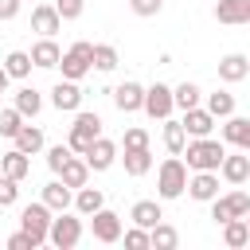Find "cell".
Returning a JSON list of instances; mask_svg holds the SVG:
<instances>
[{"label":"cell","instance_id":"1","mask_svg":"<svg viewBox=\"0 0 250 250\" xmlns=\"http://www.w3.org/2000/svg\"><path fill=\"white\" fill-rule=\"evenodd\" d=\"M223 141H211V137H191L184 148H180V156H188V168L191 172H215L219 168V160H223Z\"/></svg>","mask_w":250,"mask_h":250},{"label":"cell","instance_id":"2","mask_svg":"<svg viewBox=\"0 0 250 250\" xmlns=\"http://www.w3.org/2000/svg\"><path fill=\"white\" fill-rule=\"evenodd\" d=\"M188 188V164L180 156H168L160 168H156V195L160 199H180Z\"/></svg>","mask_w":250,"mask_h":250},{"label":"cell","instance_id":"3","mask_svg":"<svg viewBox=\"0 0 250 250\" xmlns=\"http://www.w3.org/2000/svg\"><path fill=\"white\" fill-rule=\"evenodd\" d=\"M47 242L59 250H74L82 242V215L78 211L70 215V207L59 211V219H51V227H47Z\"/></svg>","mask_w":250,"mask_h":250},{"label":"cell","instance_id":"4","mask_svg":"<svg viewBox=\"0 0 250 250\" xmlns=\"http://www.w3.org/2000/svg\"><path fill=\"white\" fill-rule=\"evenodd\" d=\"M94 137H102V117H98V113H82V109H74V125H70V133H66V148L82 156V152L90 148Z\"/></svg>","mask_w":250,"mask_h":250},{"label":"cell","instance_id":"5","mask_svg":"<svg viewBox=\"0 0 250 250\" xmlns=\"http://www.w3.org/2000/svg\"><path fill=\"white\" fill-rule=\"evenodd\" d=\"M90 51H94V43H86V39H78L70 51H62L59 55V66H62V78H70V82H82L94 66H90Z\"/></svg>","mask_w":250,"mask_h":250},{"label":"cell","instance_id":"6","mask_svg":"<svg viewBox=\"0 0 250 250\" xmlns=\"http://www.w3.org/2000/svg\"><path fill=\"white\" fill-rule=\"evenodd\" d=\"M250 215V195L242 188L227 191V195H215L211 199V219L215 223H227V219H246Z\"/></svg>","mask_w":250,"mask_h":250},{"label":"cell","instance_id":"7","mask_svg":"<svg viewBox=\"0 0 250 250\" xmlns=\"http://www.w3.org/2000/svg\"><path fill=\"white\" fill-rule=\"evenodd\" d=\"M47 227H51V207H47L43 199H39V203H27V207L20 211V230H27L35 246L47 242Z\"/></svg>","mask_w":250,"mask_h":250},{"label":"cell","instance_id":"8","mask_svg":"<svg viewBox=\"0 0 250 250\" xmlns=\"http://www.w3.org/2000/svg\"><path fill=\"white\" fill-rule=\"evenodd\" d=\"M90 219V234H94V242H121V215L117 211H109V207H98L94 215H86Z\"/></svg>","mask_w":250,"mask_h":250},{"label":"cell","instance_id":"9","mask_svg":"<svg viewBox=\"0 0 250 250\" xmlns=\"http://www.w3.org/2000/svg\"><path fill=\"white\" fill-rule=\"evenodd\" d=\"M141 109L152 117V121H164V117H172V86H164V82H152L148 90H145V98H141Z\"/></svg>","mask_w":250,"mask_h":250},{"label":"cell","instance_id":"10","mask_svg":"<svg viewBox=\"0 0 250 250\" xmlns=\"http://www.w3.org/2000/svg\"><path fill=\"white\" fill-rule=\"evenodd\" d=\"M230 188H242L246 180H250V156H246V148H238V152H223V160H219V168H215Z\"/></svg>","mask_w":250,"mask_h":250},{"label":"cell","instance_id":"11","mask_svg":"<svg viewBox=\"0 0 250 250\" xmlns=\"http://www.w3.org/2000/svg\"><path fill=\"white\" fill-rule=\"evenodd\" d=\"M82 160H86L90 172H105V168H113V160H117V145H113L109 137H94L90 148L82 152Z\"/></svg>","mask_w":250,"mask_h":250},{"label":"cell","instance_id":"12","mask_svg":"<svg viewBox=\"0 0 250 250\" xmlns=\"http://www.w3.org/2000/svg\"><path fill=\"white\" fill-rule=\"evenodd\" d=\"M195 203H211L215 195H219V172H195V176H188V188H184Z\"/></svg>","mask_w":250,"mask_h":250},{"label":"cell","instance_id":"13","mask_svg":"<svg viewBox=\"0 0 250 250\" xmlns=\"http://www.w3.org/2000/svg\"><path fill=\"white\" fill-rule=\"evenodd\" d=\"M51 105H55L59 113H74V109L82 105V90H78V82H70V78L55 82V90H51Z\"/></svg>","mask_w":250,"mask_h":250},{"label":"cell","instance_id":"14","mask_svg":"<svg viewBox=\"0 0 250 250\" xmlns=\"http://www.w3.org/2000/svg\"><path fill=\"white\" fill-rule=\"evenodd\" d=\"M180 125H184V133H188V137H211V129H215V117H211L203 105H191V109H184Z\"/></svg>","mask_w":250,"mask_h":250},{"label":"cell","instance_id":"15","mask_svg":"<svg viewBox=\"0 0 250 250\" xmlns=\"http://www.w3.org/2000/svg\"><path fill=\"white\" fill-rule=\"evenodd\" d=\"M223 141L234 145V148H250V117L227 113V121H223Z\"/></svg>","mask_w":250,"mask_h":250},{"label":"cell","instance_id":"16","mask_svg":"<svg viewBox=\"0 0 250 250\" xmlns=\"http://www.w3.org/2000/svg\"><path fill=\"white\" fill-rule=\"evenodd\" d=\"M215 20L227 23V27L250 23V0H219V4H215Z\"/></svg>","mask_w":250,"mask_h":250},{"label":"cell","instance_id":"17","mask_svg":"<svg viewBox=\"0 0 250 250\" xmlns=\"http://www.w3.org/2000/svg\"><path fill=\"white\" fill-rule=\"evenodd\" d=\"M109 94H113V105H117L121 113H137V109H141V98H145V86H141V82H121V86H113Z\"/></svg>","mask_w":250,"mask_h":250},{"label":"cell","instance_id":"18","mask_svg":"<svg viewBox=\"0 0 250 250\" xmlns=\"http://www.w3.org/2000/svg\"><path fill=\"white\" fill-rule=\"evenodd\" d=\"M59 27H62V20H59L55 4H35V8H31V31H39V35H55Z\"/></svg>","mask_w":250,"mask_h":250},{"label":"cell","instance_id":"19","mask_svg":"<svg viewBox=\"0 0 250 250\" xmlns=\"http://www.w3.org/2000/svg\"><path fill=\"white\" fill-rule=\"evenodd\" d=\"M27 55H31V66H43V70H51V66H59V55H62V51H59L55 35H43V39H39V43H35Z\"/></svg>","mask_w":250,"mask_h":250},{"label":"cell","instance_id":"20","mask_svg":"<svg viewBox=\"0 0 250 250\" xmlns=\"http://www.w3.org/2000/svg\"><path fill=\"white\" fill-rule=\"evenodd\" d=\"M59 180H62L70 191H74V188H82V184L90 180V168H86V160H82L78 152H70V156H66V164L59 168Z\"/></svg>","mask_w":250,"mask_h":250},{"label":"cell","instance_id":"21","mask_svg":"<svg viewBox=\"0 0 250 250\" xmlns=\"http://www.w3.org/2000/svg\"><path fill=\"white\" fill-rule=\"evenodd\" d=\"M70 207H74V211L86 219V215H94L98 207H105V195H102V188H86V184H82V188H74Z\"/></svg>","mask_w":250,"mask_h":250},{"label":"cell","instance_id":"22","mask_svg":"<svg viewBox=\"0 0 250 250\" xmlns=\"http://www.w3.org/2000/svg\"><path fill=\"white\" fill-rule=\"evenodd\" d=\"M246 74H250V59H246V55H238V51H234V55H227V59L219 62V78H223L227 86L242 82Z\"/></svg>","mask_w":250,"mask_h":250},{"label":"cell","instance_id":"23","mask_svg":"<svg viewBox=\"0 0 250 250\" xmlns=\"http://www.w3.org/2000/svg\"><path fill=\"white\" fill-rule=\"evenodd\" d=\"M129 219H133V227H152V223H160L164 219V211H160V203L156 199H137L133 207H129Z\"/></svg>","mask_w":250,"mask_h":250},{"label":"cell","instance_id":"24","mask_svg":"<svg viewBox=\"0 0 250 250\" xmlns=\"http://www.w3.org/2000/svg\"><path fill=\"white\" fill-rule=\"evenodd\" d=\"M27 172H31V160H27V152L12 148V152H4V156H0V176H12V180H27Z\"/></svg>","mask_w":250,"mask_h":250},{"label":"cell","instance_id":"25","mask_svg":"<svg viewBox=\"0 0 250 250\" xmlns=\"http://www.w3.org/2000/svg\"><path fill=\"white\" fill-rule=\"evenodd\" d=\"M70 199H74V191H70L62 180H51V184L43 188V203H47L55 215H59V211H66V207H70Z\"/></svg>","mask_w":250,"mask_h":250},{"label":"cell","instance_id":"26","mask_svg":"<svg viewBox=\"0 0 250 250\" xmlns=\"http://www.w3.org/2000/svg\"><path fill=\"white\" fill-rule=\"evenodd\" d=\"M176 242H180V234H176L172 223L160 219V223L148 227V246H152V250H176Z\"/></svg>","mask_w":250,"mask_h":250},{"label":"cell","instance_id":"27","mask_svg":"<svg viewBox=\"0 0 250 250\" xmlns=\"http://www.w3.org/2000/svg\"><path fill=\"white\" fill-rule=\"evenodd\" d=\"M12 141H16V148L27 152V156L43 152V129H39V125H20V133H16Z\"/></svg>","mask_w":250,"mask_h":250},{"label":"cell","instance_id":"28","mask_svg":"<svg viewBox=\"0 0 250 250\" xmlns=\"http://www.w3.org/2000/svg\"><path fill=\"white\" fill-rule=\"evenodd\" d=\"M121 164H125V176H145L148 168H152V152L148 148H125V156H121Z\"/></svg>","mask_w":250,"mask_h":250},{"label":"cell","instance_id":"29","mask_svg":"<svg viewBox=\"0 0 250 250\" xmlns=\"http://www.w3.org/2000/svg\"><path fill=\"white\" fill-rule=\"evenodd\" d=\"M223 242H227L230 250L246 246V242H250V223H246V219H227V223H223Z\"/></svg>","mask_w":250,"mask_h":250},{"label":"cell","instance_id":"30","mask_svg":"<svg viewBox=\"0 0 250 250\" xmlns=\"http://www.w3.org/2000/svg\"><path fill=\"white\" fill-rule=\"evenodd\" d=\"M16 109H20V117H35V113L43 109V98H39V90H35V86H23V90H16Z\"/></svg>","mask_w":250,"mask_h":250},{"label":"cell","instance_id":"31","mask_svg":"<svg viewBox=\"0 0 250 250\" xmlns=\"http://www.w3.org/2000/svg\"><path fill=\"white\" fill-rule=\"evenodd\" d=\"M90 66L109 74V70L117 66V47H109V43H94V51H90Z\"/></svg>","mask_w":250,"mask_h":250},{"label":"cell","instance_id":"32","mask_svg":"<svg viewBox=\"0 0 250 250\" xmlns=\"http://www.w3.org/2000/svg\"><path fill=\"white\" fill-rule=\"evenodd\" d=\"M215 121L219 117H227V113H234V94H227V90H215V94H207V105H203Z\"/></svg>","mask_w":250,"mask_h":250},{"label":"cell","instance_id":"33","mask_svg":"<svg viewBox=\"0 0 250 250\" xmlns=\"http://www.w3.org/2000/svg\"><path fill=\"white\" fill-rule=\"evenodd\" d=\"M188 145V133H184V125L180 121H172V117H164V148L172 152V156H180V148Z\"/></svg>","mask_w":250,"mask_h":250},{"label":"cell","instance_id":"34","mask_svg":"<svg viewBox=\"0 0 250 250\" xmlns=\"http://www.w3.org/2000/svg\"><path fill=\"white\" fill-rule=\"evenodd\" d=\"M4 70H8V78H27L31 74V55L27 51H12L4 59Z\"/></svg>","mask_w":250,"mask_h":250},{"label":"cell","instance_id":"35","mask_svg":"<svg viewBox=\"0 0 250 250\" xmlns=\"http://www.w3.org/2000/svg\"><path fill=\"white\" fill-rule=\"evenodd\" d=\"M172 105H176V109H191V105H199V86H195V82H180V86L172 90Z\"/></svg>","mask_w":250,"mask_h":250},{"label":"cell","instance_id":"36","mask_svg":"<svg viewBox=\"0 0 250 250\" xmlns=\"http://www.w3.org/2000/svg\"><path fill=\"white\" fill-rule=\"evenodd\" d=\"M20 125H23V117H20L16 105H12V109H0V137H16Z\"/></svg>","mask_w":250,"mask_h":250},{"label":"cell","instance_id":"37","mask_svg":"<svg viewBox=\"0 0 250 250\" xmlns=\"http://www.w3.org/2000/svg\"><path fill=\"white\" fill-rule=\"evenodd\" d=\"M121 238H125L129 250H148V230H145V227H129V230H121Z\"/></svg>","mask_w":250,"mask_h":250},{"label":"cell","instance_id":"38","mask_svg":"<svg viewBox=\"0 0 250 250\" xmlns=\"http://www.w3.org/2000/svg\"><path fill=\"white\" fill-rule=\"evenodd\" d=\"M55 12H59V20H78L86 12V0H55Z\"/></svg>","mask_w":250,"mask_h":250},{"label":"cell","instance_id":"39","mask_svg":"<svg viewBox=\"0 0 250 250\" xmlns=\"http://www.w3.org/2000/svg\"><path fill=\"white\" fill-rule=\"evenodd\" d=\"M20 199V180H12V176H0V207H12Z\"/></svg>","mask_w":250,"mask_h":250},{"label":"cell","instance_id":"40","mask_svg":"<svg viewBox=\"0 0 250 250\" xmlns=\"http://www.w3.org/2000/svg\"><path fill=\"white\" fill-rule=\"evenodd\" d=\"M129 8H133V16H141V20H152V16H160L164 0H129Z\"/></svg>","mask_w":250,"mask_h":250},{"label":"cell","instance_id":"41","mask_svg":"<svg viewBox=\"0 0 250 250\" xmlns=\"http://www.w3.org/2000/svg\"><path fill=\"white\" fill-rule=\"evenodd\" d=\"M121 145H125V148H148V129H141V125H133V129H125V137H121Z\"/></svg>","mask_w":250,"mask_h":250},{"label":"cell","instance_id":"42","mask_svg":"<svg viewBox=\"0 0 250 250\" xmlns=\"http://www.w3.org/2000/svg\"><path fill=\"white\" fill-rule=\"evenodd\" d=\"M66 156H70V148H66V145H55V148H47V168L59 176V168L66 164Z\"/></svg>","mask_w":250,"mask_h":250},{"label":"cell","instance_id":"43","mask_svg":"<svg viewBox=\"0 0 250 250\" xmlns=\"http://www.w3.org/2000/svg\"><path fill=\"white\" fill-rule=\"evenodd\" d=\"M8 250H35V242H31L27 230H16V234L8 238Z\"/></svg>","mask_w":250,"mask_h":250},{"label":"cell","instance_id":"44","mask_svg":"<svg viewBox=\"0 0 250 250\" xmlns=\"http://www.w3.org/2000/svg\"><path fill=\"white\" fill-rule=\"evenodd\" d=\"M20 4L23 0H0V20H16L20 16Z\"/></svg>","mask_w":250,"mask_h":250},{"label":"cell","instance_id":"45","mask_svg":"<svg viewBox=\"0 0 250 250\" xmlns=\"http://www.w3.org/2000/svg\"><path fill=\"white\" fill-rule=\"evenodd\" d=\"M8 82H12V78H8V70H4V66H0V94H4V90H8Z\"/></svg>","mask_w":250,"mask_h":250}]
</instances>
